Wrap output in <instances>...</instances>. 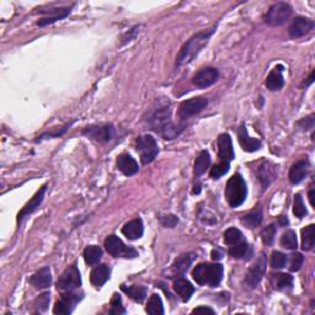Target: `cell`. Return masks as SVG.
<instances>
[{
  "label": "cell",
  "mask_w": 315,
  "mask_h": 315,
  "mask_svg": "<svg viewBox=\"0 0 315 315\" xmlns=\"http://www.w3.org/2000/svg\"><path fill=\"white\" fill-rule=\"evenodd\" d=\"M170 107L168 106H161L158 110L153 112V115L149 118V124L152 128L158 132L159 135L163 136L164 139H174L182 132L183 126L177 127L170 121Z\"/></svg>",
  "instance_id": "obj_1"
},
{
  "label": "cell",
  "mask_w": 315,
  "mask_h": 315,
  "mask_svg": "<svg viewBox=\"0 0 315 315\" xmlns=\"http://www.w3.org/2000/svg\"><path fill=\"white\" fill-rule=\"evenodd\" d=\"M214 29H211L210 31H205V32H199L197 35L187 41L183 45L182 48L179 53V55L176 57V67H181V65L190 63L196 58V55L202 51V48L206 46V43L208 42L210 37L213 35Z\"/></svg>",
  "instance_id": "obj_2"
},
{
  "label": "cell",
  "mask_w": 315,
  "mask_h": 315,
  "mask_svg": "<svg viewBox=\"0 0 315 315\" xmlns=\"http://www.w3.org/2000/svg\"><path fill=\"white\" fill-rule=\"evenodd\" d=\"M192 277L199 286L217 287L223 279V266L220 264H198L192 271Z\"/></svg>",
  "instance_id": "obj_3"
},
{
  "label": "cell",
  "mask_w": 315,
  "mask_h": 315,
  "mask_svg": "<svg viewBox=\"0 0 315 315\" xmlns=\"http://www.w3.org/2000/svg\"><path fill=\"white\" fill-rule=\"evenodd\" d=\"M248 196L246 183L240 174H235L230 177L226 186V199L230 207H239L244 203Z\"/></svg>",
  "instance_id": "obj_4"
},
{
  "label": "cell",
  "mask_w": 315,
  "mask_h": 315,
  "mask_svg": "<svg viewBox=\"0 0 315 315\" xmlns=\"http://www.w3.org/2000/svg\"><path fill=\"white\" fill-rule=\"evenodd\" d=\"M137 152L139 153L140 160L143 165L151 164L155 158H157L159 148L157 144V140L153 138L152 136L145 135L140 136L137 138Z\"/></svg>",
  "instance_id": "obj_5"
},
{
  "label": "cell",
  "mask_w": 315,
  "mask_h": 315,
  "mask_svg": "<svg viewBox=\"0 0 315 315\" xmlns=\"http://www.w3.org/2000/svg\"><path fill=\"white\" fill-rule=\"evenodd\" d=\"M105 248L108 254L114 257L136 258L138 256V251H137L136 249L127 246L122 240L116 235H110L105 240Z\"/></svg>",
  "instance_id": "obj_6"
},
{
  "label": "cell",
  "mask_w": 315,
  "mask_h": 315,
  "mask_svg": "<svg viewBox=\"0 0 315 315\" xmlns=\"http://www.w3.org/2000/svg\"><path fill=\"white\" fill-rule=\"evenodd\" d=\"M292 16V6L287 3H276L267 11L265 21L271 26H281Z\"/></svg>",
  "instance_id": "obj_7"
},
{
  "label": "cell",
  "mask_w": 315,
  "mask_h": 315,
  "mask_svg": "<svg viewBox=\"0 0 315 315\" xmlns=\"http://www.w3.org/2000/svg\"><path fill=\"white\" fill-rule=\"evenodd\" d=\"M82 286V277L77 267V263L67 267L57 282V288L61 292H71Z\"/></svg>",
  "instance_id": "obj_8"
},
{
  "label": "cell",
  "mask_w": 315,
  "mask_h": 315,
  "mask_svg": "<svg viewBox=\"0 0 315 315\" xmlns=\"http://www.w3.org/2000/svg\"><path fill=\"white\" fill-rule=\"evenodd\" d=\"M266 266H267V258L265 252H261L260 256L257 257L256 263H255L250 269L248 270V272L245 274V285L249 288H256L258 283L263 280L264 274L266 273Z\"/></svg>",
  "instance_id": "obj_9"
},
{
  "label": "cell",
  "mask_w": 315,
  "mask_h": 315,
  "mask_svg": "<svg viewBox=\"0 0 315 315\" xmlns=\"http://www.w3.org/2000/svg\"><path fill=\"white\" fill-rule=\"evenodd\" d=\"M208 99L203 98V96H198V98H192L190 100H186L179 107V117L181 120H186V118L195 116V115L199 114L207 107Z\"/></svg>",
  "instance_id": "obj_10"
},
{
  "label": "cell",
  "mask_w": 315,
  "mask_h": 315,
  "mask_svg": "<svg viewBox=\"0 0 315 315\" xmlns=\"http://www.w3.org/2000/svg\"><path fill=\"white\" fill-rule=\"evenodd\" d=\"M82 299H83V294H79V293H74L73 291L64 292L63 294H62L61 299L55 303L53 313L64 314V315L71 314L73 313L74 308H76V305L79 303Z\"/></svg>",
  "instance_id": "obj_11"
},
{
  "label": "cell",
  "mask_w": 315,
  "mask_h": 315,
  "mask_svg": "<svg viewBox=\"0 0 315 315\" xmlns=\"http://www.w3.org/2000/svg\"><path fill=\"white\" fill-rule=\"evenodd\" d=\"M114 126L112 124H99V126H90L86 127L83 131V135H85L89 138H91L96 142L106 143L110 142L114 138Z\"/></svg>",
  "instance_id": "obj_12"
},
{
  "label": "cell",
  "mask_w": 315,
  "mask_h": 315,
  "mask_svg": "<svg viewBox=\"0 0 315 315\" xmlns=\"http://www.w3.org/2000/svg\"><path fill=\"white\" fill-rule=\"evenodd\" d=\"M218 78H219V71L216 68H203L193 76L192 83L199 89H206L217 83Z\"/></svg>",
  "instance_id": "obj_13"
},
{
  "label": "cell",
  "mask_w": 315,
  "mask_h": 315,
  "mask_svg": "<svg viewBox=\"0 0 315 315\" xmlns=\"http://www.w3.org/2000/svg\"><path fill=\"white\" fill-rule=\"evenodd\" d=\"M314 29V21L308 17L297 16L292 21V24L288 27V33L292 39H298L303 37L310 32Z\"/></svg>",
  "instance_id": "obj_14"
},
{
  "label": "cell",
  "mask_w": 315,
  "mask_h": 315,
  "mask_svg": "<svg viewBox=\"0 0 315 315\" xmlns=\"http://www.w3.org/2000/svg\"><path fill=\"white\" fill-rule=\"evenodd\" d=\"M47 191V185L42 186L39 191L36 192V195L33 196L32 198L27 202L26 205L24 206L23 210L18 212L17 214V223H21L24 220V218H26L27 216H30L31 213H33L37 208L40 207V205L42 203L43 198H45V193Z\"/></svg>",
  "instance_id": "obj_15"
},
{
  "label": "cell",
  "mask_w": 315,
  "mask_h": 315,
  "mask_svg": "<svg viewBox=\"0 0 315 315\" xmlns=\"http://www.w3.org/2000/svg\"><path fill=\"white\" fill-rule=\"evenodd\" d=\"M218 157L220 161H226V163H230L234 159L232 138L228 133H223L218 138Z\"/></svg>",
  "instance_id": "obj_16"
},
{
  "label": "cell",
  "mask_w": 315,
  "mask_h": 315,
  "mask_svg": "<svg viewBox=\"0 0 315 315\" xmlns=\"http://www.w3.org/2000/svg\"><path fill=\"white\" fill-rule=\"evenodd\" d=\"M238 138H239L240 145H242V148L244 149L245 152L252 153V152L258 151V149L261 148L260 140L256 138H251V137L249 136L244 123L240 124V127L238 128Z\"/></svg>",
  "instance_id": "obj_17"
},
{
  "label": "cell",
  "mask_w": 315,
  "mask_h": 315,
  "mask_svg": "<svg viewBox=\"0 0 315 315\" xmlns=\"http://www.w3.org/2000/svg\"><path fill=\"white\" fill-rule=\"evenodd\" d=\"M116 163L118 170H120L121 173H123L126 176L135 175V174L138 173L139 170L138 163H137L135 159L131 157L129 154H126V153L118 155Z\"/></svg>",
  "instance_id": "obj_18"
},
{
  "label": "cell",
  "mask_w": 315,
  "mask_h": 315,
  "mask_svg": "<svg viewBox=\"0 0 315 315\" xmlns=\"http://www.w3.org/2000/svg\"><path fill=\"white\" fill-rule=\"evenodd\" d=\"M123 235L129 240H138L143 236L144 233V227H143V222L140 218L131 220V222L126 223L122 228Z\"/></svg>",
  "instance_id": "obj_19"
},
{
  "label": "cell",
  "mask_w": 315,
  "mask_h": 315,
  "mask_svg": "<svg viewBox=\"0 0 315 315\" xmlns=\"http://www.w3.org/2000/svg\"><path fill=\"white\" fill-rule=\"evenodd\" d=\"M30 283L37 289L48 288L52 283V273L49 267H43L30 279Z\"/></svg>",
  "instance_id": "obj_20"
},
{
  "label": "cell",
  "mask_w": 315,
  "mask_h": 315,
  "mask_svg": "<svg viewBox=\"0 0 315 315\" xmlns=\"http://www.w3.org/2000/svg\"><path fill=\"white\" fill-rule=\"evenodd\" d=\"M308 171H309V163L308 160H299L295 164L292 165L291 170H289V181L294 185L302 182L304 180V177L308 175Z\"/></svg>",
  "instance_id": "obj_21"
},
{
  "label": "cell",
  "mask_w": 315,
  "mask_h": 315,
  "mask_svg": "<svg viewBox=\"0 0 315 315\" xmlns=\"http://www.w3.org/2000/svg\"><path fill=\"white\" fill-rule=\"evenodd\" d=\"M110 274H111V269L108 267V265L102 264L96 266L95 269L91 271V283L95 287H102L110 280Z\"/></svg>",
  "instance_id": "obj_22"
},
{
  "label": "cell",
  "mask_w": 315,
  "mask_h": 315,
  "mask_svg": "<svg viewBox=\"0 0 315 315\" xmlns=\"http://www.w3.org/2000/svg\"><path fill=\"white\" fill-rule=\"evenodd\" d=\"M173 288L183 302L190 301L191 295L195 293V287L191 285V282H189L185 279H177L174 281Z\"/></svg>",
  "instance_id": "obj_23"
},
{
  "label": "cell",
  "mask_w": 315,
  "mask_h": 315,
  "mask_svg": "<svg viewBox=\"0 0 315 315\" xmlns=\"http://www.w3.org/2000/svg\"><path fill=\"white\" fill-rule=\"evenodd\" d=\"M71 9L70 8H64V9H53V10L48 11V10H42L41 12H46V14H48V16L40 18L39 21H37V25L39 26H46V25L53 24L55 23V21L62 20V18L67 17L68 15L70 14Z\"/></svg>",
  "instance_id": "obj_24"
},
{
  "label": "cell",
  "mask_w": 315,
  "mask_h": 315,
  "mask_svg": "<svg viewBox=\"0 0 315 315\" xmlns=\"http://www.w3.org/2000/svg\"><path fill=\"white\" fill-rule=\"evenodd\" d=\"M282 67H277L271 71L266 79V86L267 89L271 90V91H277V90H281L285 85V79H283L282 76Z\"/></svg>",
  "instance_id": "obj_25"
},
{
  "label": "cell",
  "mask_w": 315,
  "mask_h": 315,
  "mask_svg": "<svg viewBox=\"0 0 315 315\" xmlns=\"http://www.w3.org/2000/svg\"><path fill=\"white\" fill-rule=\"evenodd\" d=\"M193 260L192 254H183L181 255L179 258H176L175 263L171 265V273L173 274H183L189 270L190 265H191Z\"/></svg>",
  "instance_id": "obj_26"
},
{
  "label": "cell",
  "mask_w": 315,
  "mask_h": 315,
  "mask_svg": "<svg viewBox=\"0 0 315 315\" xmlns=\"http://www.w3.org/2000/svg\"><path fill=\"white\" fill-rule=\"evenodd\" d=\"M211 165V157L210 153L207 151H202L201 154L198 155V158L195 161V168H193V174L196 177L202 176L207 171L208 168Z\"/></svg>",
  "instance_id": "obj_27"
},
{
  "label": "cell",
  "mask_w": 315,
  "mask_h": 315,
  "mask_svg": "<svg viewBox=\"0 0 315 315\" xmlns=\"http://www.w3.org/2000/svg\"><path fill=\"white\" fill-rule=\"evenodd\" d=\"M229 255L234 258H250L252 255L251 248L246 242H240L238 244L232 245L229 249Z\"/></svg>",
  "instance_id": "obj_28"
},
{
  "label": "cell",
  "mask_w": 315,
  "mask_h": 315,
  "mask_svg": "<svg viewBox=\"0 0 315 315\" xmlns=\"http://www.w3.org/2000/svg\"><path fill=\"white\" fill-rule=\"evenodd\" d=\"M315 244V226L309 224L302 229V249L304 251H309Z\"/></svg>",
  "instance_id": "obj_29"
},
{
  "label": "cell",
  "mask_w": 315,
  "mask_h": 315,
  "mask_svg": "<svg viewBox=\"0 0 315 315\" xmlns=\"http://www.w3.org/2000/svg\"><path fill=\"white\" fill-rule=\"evenodd\" d=\"M121 289L126 293L127 295H129L133 301L138 302V303H142L146 297V288L144 286H131L127 287L122 285L121 286Z\"/></svg>",
  "instance_id": "obj_30"
},
{
  "label": "cell",
  "mask_w": 315,
  "mask_h": 315,
  "mask_svg": "<svg viewBox=\"0 0 315 315\" xmlns=\"http://www.w3.org/2000/svg\"><path fill=\"white\" fill-rule=\"evenodd\" d=\"M102 257V250L101 248L96 245H90L88 248L84 250V260L85 263L92 266V265H96L101 260Z\"/></svg>",
  "instance_id": "obj_31"
},
{
  "label": "cell",
  "mask_w": 315,
  "mask_h": 315,
  "mask_svg": "<svg viewBox=\"0 0 315 315\" xmlns=\"http://www.w3.org/2000/svg\"><path fill=\"white\" fill-rule=\"evenodd\" d=\"M242 223L246 226L248 228H252L257 227L258 224L261 223V220H263V213H261L260 208H255V210H252L251 212H249L248 214H245V216L242 217Z\"/></svg>",
  "instance_id": "obj_32"
},
{
  "label": "cell",
  "mask_w": 315,
  "mask_h": 315,
  "mask_svg": "<svg viewBox=\"0 0 315 315\" xmlns=\"http://www.w3.org/2000/svg\"><path fill=\"white\" fill-rule=\"evenodd\" d=\"M145 310L146 313L152 315L164 314V307H163V302H161V298L159 297L158 294L151 295V298H149L148 301V304H146Z\"/></svg>",
  "instance_id": "obj_33"
},
{
  "label": "cell",
  "mask_w": 315,
  "mask_h": 315,
  "mask_svg": "<svg viewBox=\"0 0 315 315\" xmlns=\"http://www.w3.org/2000/svg\"><path fill=\"white\" fill-rule=\"evenodd\" d=\"M274 287L280 291L291 289L293 287V277L288 273H277L274 274Z\"/></svg>",
  "instance_id": "obj_34"
},
{
  "label": "cell",
  "mask_w": 315,
  "mask_h": 315,
  "mask_svg": "<svg viewBox=\"0 0 315 315\" xmlns=\"http://www.w3.org/2000/svg\"><path fill=\"white\" fill-rule=\"evenodd\" d=\"M243 240V234L236 228H229L224 232V243L228 245H235Z\"/></svg>",
  "instance_id": "obj_35"
},
{
  "label": "cell",
  "mask_w": 315,
  "mask_h": 315,
  "mask_svg": "<svg viewBox=\"0 0 315 315\" xmlns=\"http://www.w3.org/2000/svg\"><path fill=\"white\" fill-rule=\"evenodd\" d=\"M281 245L288 250H294L297 249V235L293 230H287L281 238Z\"/></svg>",
  "instance_id": "obj_36"
},
{
  "label": "cell",
  "mask_w": 315,
  "mask_h": 315,
  "mask_svg": "<svg viewBox=\"0 0 315 315\" xmlns=\"http://www.w3.org/2000/svg\"><path fill=\"white\" fill-rule=\"evenodd\" d=\"M293 213L295 214V217L299 218V219H302L304 216H307L308 211L307 208H305V205L303 202V198H302V196L297 193V195L294 196V207H293Z\"/></svg>",
  "instance_id": "obj_37"
},
{
  "label": "cell",
  "mask_w": 315,
  "mask_h": 315,
  "mask_svg": "<svg viewBox=\"0 0 315 315\" xmlns=\"http://www.w3.org/2000/svg\"><path fill=\"white\" fill-rule=\"evenodd\" d=\"M277 229L274 224H270L266 228H264L263 232H261V239H263L264 244L266 245H272L274 236H276Z\"/></svg>",
  "instance_id": "obj_38"
},
{
  "label": "cell",
  "mask_w": 315,
  "mask_h": 315,
  "mask_svg": "<svg viewBox=\"0 0 315 315\" xmlns=\"http://www.w3.org/2000/svg\"><path fill=\"white\" fill-rule=\"evenodd\" d=\"M270 263L273 269H283L287 264V256L280 251H273L271 255Z\"/></svg>",
  "instance_id": "obj_39"
},
{
  "label": "cell",
  "mask_w": 315,
  "mask_h": 315,
  "mask_svg": "<svg viewBox=\"0 0 315 315\" xmlns=\"http://www.w3.org/2000/svg\"><path fill=\"white\" fill-rule=\"evenodd\" d=\"M229 170V163H226V161H220L219 164L214 165L210 171V176L212 179H219L222 177L224 174L228 173Z\"/></svg>",
  "instance_id": "obj_40"
},
{
  "label": "cell",
  "mask_w": 315,
  "mask_h": 315,
  "mask_svg": "<svg viewBox=\"0 0 315 315\" xmlns=\"http://www.w3.org/2000/svg\"><path fill=\"white\" fill-rule=\"evenodd\" d=\"M110 314L116 315V314H126V309L123 308L122 305V299H121L120 294L115 293L114 297L111 299V309Z\"/></svg>",
  "instance_id": "obj_41"
},
{
  "label": "cell",
  "mask_w": 315,
  "mask_h": 315,
  "mask_svg": "<svg viewBox=\"0 0 315 315\" xmlns=\"http://www.w3.org/2000/svg\"><path fill=\"white\" fill-rule=\"evenodd\" d=\"M49 293H43V294L40 295L39 298L36 299L35 302V307L37 313H43V311L47 310L49 305V301H51V297H49Z\"/></svg>",
  "instance_id": "obj_42"
},
{
  "label": "cell",
  "mask_w": 315,
  "mask_h": 315,
  "mask_svg": "<svg viewBox=\"0 0 315 315\" xmlns=\"http://www.w3.org/2000/svg\"><path fill=\"white\" fill-rule=\"evenodd\" d=\"M258 176H260V177H258V179H260L261 182H263L264 189H267V186L270 185L271 180L273 179V174L271 173L270 168H267V166H261L260 174H258Z\"/></svg>",
  "instance_id": "obj_43"
},
{
  "label": "cell",
  "mask_w": 315,
  "mask_h": 315,
  "mask_svg": "<svg viewBox=\"0 0 315 315\" xmlns=\"http://www.w3.org/2000/svg\"><path fill=\"white\" fill-rule=\"evenodd\" d=\"M303 261H304L303 255L299 254V252H295V254H293L289 270H291L292 272H297V271L301 270L302 265H303Z\"/></svg>",
  "instance_id": "obj_44"
},
{
  "label": "cell",
  "mask_w": 315,
  "mask_h": 315,
  "mask_svg": "<svg viewBox=\"0 0 315 315\" xmlns=\"http://www.w3.org/2000/svg\"><path fill=\"white\" fill-rule=\"evenodd\" d=\"M159 220H160V223L163 224L165 228H174L177 223H179V219H177V217L174 216V214H165V216H160L159 217Z\"/></svg>",
  "instance_id": "obj_45"
},
{
  "label": "cell",
  "mask_w": 315,
  "mask_h": 315,
  "mask_svg": "<svg viewBox=\"0 0 315 315\" xmlns=\"http://www.w3.org/2000/svg\"><path fill=\"white\" fill-rule=\"evenodd\" d=\"M298 127H301L303 131H308L314 127V115H310V116L304 117L303 120H301L297 123Z\"/></svg>",
  "instance_id": "obj_46"
},
{
  "label": "cell",
  "mask_w": 315,
  "mask_h": 315,
  "mask_svg": "<svg viewBox=\"0 0 315 315\" xmlns=\"http://www.w3.org/2000/svg\"><path fill=\"white\" fill-rule=\"evenodd\" d=\"M193 314H214V310L208 307H198L192 310Z\"/></svg>",
  "instance_id": "obj_47"
},
{
  "label": "cell",
  "mask_w": 315,
  "mask_h": 315,
  "mask_svg": "<svg viewBox=\"0 0 315 315\" xmlns=\"http://www.w3.org/2000/svg\"><path fill=\"white\" fill-rule=\"evenodd\" d=\"M211 256H212V258H213L214 261H217V260H220V258L223 257V254L219 250H213V251H212Z\"/></svg>",
  "instance_id": "obj_48"
},
{
  "label": "cell",
  "mask_w": 315,
  "mask_h": 315,
  "mask_svg": "<svg viewBox=\"0 0 315 315\" xmlns=\"http://www.w3.org/2000/svg\"><path fill=\"white\" fill-rule=\"evenodd\" d=\"M314 193H315L314 190H310V192H309V201H310V205L311 206H314Z\"/></svg>",
  "instance_id": "obj_49"
},
{
  "label": "cell",
  "mask_w": 315,
  "mask_h": 315,
  "mask_svg": "<svg viewBox=\"0 0 315 315\" xmlns=\"http://www.w3.org/2000/svg\"><path fill=\"white\" fill-rule=\"evenodd\" d=\"M280 223L282 224V226H285V224H288V219H287L286 217H281L280 219Z\"/></svg>",
  "instance_id": "obj_50"
}]
</instances>
